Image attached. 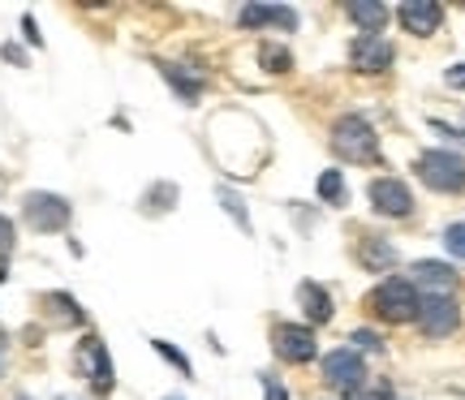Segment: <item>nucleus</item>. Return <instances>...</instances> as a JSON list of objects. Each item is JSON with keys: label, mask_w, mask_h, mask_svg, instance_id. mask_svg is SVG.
I'll return each mask as SVG.
<instances>
[{"label": "nucleus", "mask_w": 465, "mask_h": 400, "mask_svg": "<svg viewBox=\"0 0 465 400\" xmlns=\"http://www.w3.org/2000/svg\"><path fill=\"white\" fill-rule=\"evenodd\" d=\"M332 151L349 164H375L380 160V138L371 130V121L349 112L332 125Z\"/></svg>", "instance_id": "f257e3e1"}, {"label": "nucleus", "mask_w": 465, "mask_h": 400, "mask_svg": "<svg viewBox=\"0 0 465 400\" xmlns=\"http://www.w3.org/2000/svg\"><path fill=\"white\" fill-rule=\"evenodd\" d=\"M418 288L410 280H401V276H392V280H383L375 293H371V310L383 318V323H414L418 318Z\"/></svg>", "instance_id": "f03ea898"}, {"label": "nucleus", "mask_w": 465, "mask_h": 400, "mask_svg": "<svg viewBox=\"0 0 465 400\" xmlns=\"http://www.w3.org/2000/svg\"><path fill=\"white\" fill-rule=\"evenodd\" d=\"M418 177L431 185L435 194H461L465 190V160L449 151H427L418 155Z\"/></svg>", "instance_id": "7ed1b4c3"}, {"label": "nucleus", "mask_w": 465, "mask_h": 400, "mask_svg": "<svg viewBox=\"0 0 465 400\" xmlns=\"http://www.w3.org/2000/svg\"><path fill=\"white\" fill-rule=\"evenodd\" d=\"M22 216H26V224H31L35 233H61L69 224V202L61 199V194L35 190V194H26V202H22Z\"/></svg>", "instance_id": "20e7f679"}, {"label": "nucleus", "mask_w": 465, "mask_h": 400, "mask_svg": "<svg viewBox=\"0 0 465 400\" xmlns=\"http://www.w3.org/2000/svg\"><path fill=\"white\" fill-rule=\"evenodd\" d=\"M272 349L281 362H293V366H306V362H315V332L311 327H298V323H281L276 332H272Z\"/></svg>", "instance_id": "39448f33"}, {"label": "nucleus", "mask_w": 465, "mask_h": 400, "mask_svg": "<svg viewBox=\"0 0 465 400\" xmlns=\"http://www.w3.org/2000/svg\"><path fill=\"white\" fill-rule=\"evenodd\" d=\"M457 323H461V310H457V301L452 298H427L418 306V327L427 340H444V336L457 332Z\"/></svg>", "instance_id": "423d86ee"}, {"label": "nucleus", "mask_w": 465, "mask_h": 400, "mask_svg": "<svg viewBox=\"0 0 465 400\" xmlns=\"http://www.w3.org/2000/svg\"><path fill=\"white\" fill-rule=\"evenodd\" d=\"M78 366H83V375L91 379V387L95 392H113L116 375H113V357H108V349H104L100 336H86L83 345H78Z\"/></svg>", "instance_id": "0eeeda50"}, {"label": "nucleus", "mask_w": 465, "mask_h": 400, "mask_svg": "<svg viewBox=\"0 0 465 400\" xmlns=\"http://www.w3.org/2000/svg\"><path fill=\"white\" fill-rule=\"evenodd\" d=\"M371 207H375L380 216L405 220L414 211V194H410V185L397 181V177H380V181H371Z\"/></svg>", "instance_id": "6e6552de"}, {"label": "nucleus", "mask_w": 465, "mask_h": 400, "mask_svg": "<svg viewBox=\"0 0 465 400\" xmlns=\"http://www.w3.org/2000/svg\"><path fill=\"white\" fill-rule=\"evenodd\" d=\"M349 61H353V69H362V73H383V69L392 65V44L380 39V34H358L353 48H349Z\"/></svg>", "instance_id": "1a4fd4ad"}, {"label": "nucleus", "mask_w": 465, "mask_h": 400, "mask_svg": "<svg viewBox=\"0 0 465 400\" xmlns=\"http://www.w3.org/2000/svg\"><path fill=\"white\" fill-rule=\"evenodd\" d=\"M323 375H328V384L353 392V387H362L366 366H362V357H358L353 349H332L328 357H323Z\"/></svg>", "instance_id": "9d476101"}, {"label": "nucleus", "mask_w": 465, "mask_h": 400, "mask_svg": "<svg viewBox=\"0 0 465 400\" xmlns=\"http://www.w3.org/2000/svg\"><path fill=\"white\" fill-rule=\"evenodd\" d=\"M401 26L410 34H435L440 31V22H444V9L435 5V0H405L397 9Z\"/></svg>", "instance_id": "9b49d317"}, {"label": "nucleus", "mask_w": 465, "mask_h": 400, "mask_svg": "<svg viewBox=\"0 0 465 400\" xmlns=\"http://www.w3.org/2000/svg\"><path fill=\"white\" fill-rule=\"evenodd\" d=\"M418 288H427L431 298H449L452 284H457V271H452L449 263H431V259H422V263H414V280H410Z\"/></svg>", "instance_id": "f8f14e48"}, {"label": "nucleus", "mask_w": 465, "mask_h": 400, "mask_svg": "<svg viewBox=\"0 0 465 400\" xmlns=\"http://www.w3.org/2000/svg\"><path fill=\"white\" fill-rule=\"evenodd\" d=\"M242 26H281V31H293L298 14L284 9V5H246L242 9Z\"/></svg>", "instance_id": "ddd939ff"}, {"label": "nucleus", "mask_w": 465, "mask_h": 400, "mask_svg": "<svg viewBox=\"0 0 465 400\" xmlns=\"http://www.w3.org/2000/svg\"><path fill=\"white\" fill-rule=\"evenodd\" d=\"M298 301H302V310H306V318H311V323H328V318H332V298H328L315 280H302L298 284Z\"/></svg>", "instance_id": "4468645a"}, {"label": "nucleus", "mask_w": 465, "mask_h": 400, "mask_svg": "<svg viewBox=\"0 0 465 400\" xmlns=\"http://www.w3.org/2000/svg\"><path fill=\"white\" fill-rule=\"evenodd\" d=\"M349 17L362 26V34H380L383 22H388V9L375 0H349Z\"/></svg>", "instance_id": "2eb2a0df"}, {"label": "nucleus", "mask_w": 465, "mask_h": 400, "mask_svg": "<svg viewBox=\"0 0 465 400\" xmlns=\"http://www.w3.org/2000/svg\"><path fill=\"white\" fill-rule=\"evenodd\" d=\"M362 263L371 267V271H380V267H392V263H397V250H392V246H388L383 237H366Z\"/></svg>", "instance_id": "dca6fc26"}, {"label": "nucleus", "mask_w": 465, "mask_h": 400, "mask_svg": "<svg viewBox=\"0 0 465 400\" xmlns=\"http://www.w3.org/2000/svg\"><path fill=\"white\" fill-rule=\"evenodd\" d=\"M160 69H164V78H168L173 86H177V95H182L185 103H194V100H199V91H203L199 78H185L182 65H160Z\"/></svg>", "instance_id": "f3484780"}, {"label": "nucleus", "mask_w": 465, "mask_h": 400, "mask_svg": "<svg viewBox=\"0 0 465 400\" xmlns=\"http://www.w3.org/2000/svg\"><path fill=\"white\" fill-rule=\"evenodd\" d=\"M319 199L345 202V177H341V172H323V177H319Z\"/></svg>", "instance_id": "a211bd4d"}, {"label": "nucleus", "mask_w": 465, "mask_h": 400, "mask_svg": "<svg viewBox=\"0 0 465 400\" xmlns=\"http://www.w3.org/2000/svg\"><path fill=\"white\" fill-rule=\"evenodd\" d=\"M220 202H224V211H229V216L237 220V229H242V233H250V216H246V202L237 199V194H232V190H224V185H220Z\"/></svg>", "instance_id": "6ab92c4d"}, {"label": "nucleus", "mask_w": 465, "mask_h": 400, "mask_svg": "<svg viewBox=\"0 0 465 400\" xmlns=\"http://www.w3.org/2000/svg\"><path fill=\"white\" fill-rule=\"evenodd\" d=\"M259 61H263L272 73H284V69H289V52H284V48H272V44H263V48H259Z\"/></svg>", "instance_id": "aec40b11"}, {"label": "nucleus", "mask_w": 465, "mask_h": 400, "mask_svg": "<svg viewBox=\"0 0 465 400\" xmlns=\"http://www.w3.org/2000/svg\"><path fill=\"white\" fill-rule=\"evenodd\" d=\"M444 246H449V254L465 259V220H461V224H449V229H444Z\"/></svg>", "instance_id": "412c9836"}, {"label": "nucleus", "mask_w": 465, "mask_h": 400, "mask_svg": "<svg viewBox=\"0 0 465 400\" xmlns=\"http://www.w3.org/2000/svg\"><path fill=\"white\" fill-rule=\"evenodd\" d=\"M9 250H14V224L0 216V280H5V259H9Z\"/></svg>", "instance_id": "4be33fe9"}, {"label": "nucleus", "mask_w": 465, "mask_h": 400, "mask_svg": "<svg viewBox=\"0 0 465 400\" xmlns=\"http://www.w3.org/2000/svg\"><path fill=\"white\" fill-rule=\"evenodd\" d=\"M151 345H155V353H160V357H168L173 366L182 370V375H190V362H185V357H182V353H177V349H173L168 340H151Z\"/></svg>", "instance_id": "5701e85b"}, {"label": "nucleus", "mask_w": 465, "mask_h": 400, "mask_svg": "<svg viewBox=\"0 0 465 400\" xmlns=\"http://www.w3.org/2000/svg\"><path fill=\"white\" fill-rule=\"evenodd\" d=\"M353 345H358V349H371V353H375V349L383 345V340H380L375 332H366V327H358V332H353Z\"/></svg>", "instance_id": "b1692460"}, {"label": "nucleus", "mask_w": 465, "mask_h": 400, "mask_svg": "<svg viewBox=\"0 0 465 400\" xmlns=\"http://www.w3.org/2000/svg\"><path fill=\"white\" fill-rule=\"evenodd\" d=\"M263 379V392H267V400H289V392H284L281 384H276V375H259Z\"/></svg>", "instance_id": "393cba45"}, {"label": "nucleus", "mask_w": 465, "mask_h": 400, "mask_svg": "<svg viewBox=\"0 0 465 400\" xmlns=\"http://www.w3.org/2000/svg\"><path fill=\"white\" fill-rule=\"evenodd\" d=\"M444 83H449L452 91H465V65H452L449 73H444Z\"/></svg>", "instance_id": "a878e982"}, {"label": "nucleus", "mask_w": 465, "mask_h": 400, "mask_svg": "<svg viewBox=\"0 0 465 400\" xmlns=\"http://www.w3.org/2000/svg\"><path fill=\"white\" fill-rule=\"evenodd\" d=\"M5 61H17V65H26V52L14 48V44H5Z\"/></svg>", "instance_id": "bb28decb"}, {"label": "nucleus", "mask_w": 465, "mask_h": 400, "mask_svg": "<svg viewBox=\"0 0 465 400\" xmlns=\"http://www.w3.org/2000/svg\"><path fill=\"white\" fill-rule=\"evenodd\" d=\"M22 31H26V39H31V44H39V31H35V17H22Z\"/></svg>", "instance_id": "cd10ccee"}, {"label": "nucleus", "mask_w": 465, "mask_h": 400, "mask_svg": "<svg viewBox=\"0 0 465 400\" xmlns=\"http://www.w3.org/2000/svg\"><path fill=\"white\" fill-rule=\"evenodd\" d=\"M17 400H31V396H17Z\"/></svg>", "instance_id": "c85d7f7f"}, {"label": "nucleus", "mask_w": 465, "mask_h": 400, "mask_svg": "<svg viewBox=\"0 0 465 400\" xmlns=\"http://www.w3.org/2000/svg\"><path fill=\"white\" fill-rule=\"evenodd\" d=\"M0 185H5V177H0Z\"/></svg>", "instance_id": "c756f323"}, {"label": "nucleus", "mask_w": 465, "mask_h": 400, "mask_svg": "<svg viewBox=\"0 0 465 400\" xmlns=\"http://www.w3.org/2000/svg\"><path fill=\"white\" fill-rule=\"evenodd\" d=\"M173 400H177V396H173Z\"/></svg>", "instance_id": "7c9ffc66"}, {"label": "nucleus", "mask_w": 465, "mask_h": 400, "mask_svg": "<svg viewBox=\"0 0 465 400\" xmlns=\"http://www.w3.org/2000/svg\"><path fill=\"white\" fill-rule=\"evenodd\" d=\"M392 400H397V396H392Z\"/></svg>", "instance_id": "2f4dec72"}]
</instances>
